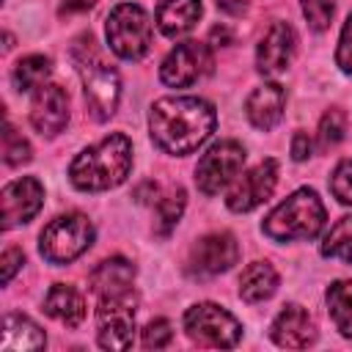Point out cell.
Segmentation results:
<instances>
[{
    "instance_id": "obj_22",
    "label": "cell",
    "mask_w": 352,
    "mask_h": 352,
    "mask_svg": "<svg viewBox=\"0 0 352 352\" xmlns=\"http://www.w3.org/2000/svg\"><path fill=\"white\" fill-rule=\"evenodd\" d=\"M278 289V272L267 261H253L239 275V297L245 302H261Z\"/></svg>"
},
{
    "instance_id": "obj_16",
    "label": "cell",
    "mask_w": 352,
    "mask_h": 352,
    "mask_svg": "<svg viewBox=\"0 0 352 352\" xmlns=\"http://www.w3.org/2000/svg\"><path fill=\"white\" fill-rule=\"evenodd\" d=\"M270 338L286 349H305L316 341V324L302 305H283L270 327Z\"/></svg>"
},
{
    "instance_id": "obj_14",
    "label": "cell",
    "mask_w": 352,
    "mask_h": 352,
    "mask_svg": "<svg viewBox=\"0 0 352 352\" xmlns=\"http://www.w3.org/2000/svg\"><path fill=\"white\" fill-rule=\"evenodd\" d=\"M69 121V96L60 85L55 82H44L41 88H36L33 102H30V124L38 135L55 138L58 132H63Z\"/></svg>"
},
{
    "instance_id": "obj_8",
    "label": "cell",
    "mask_w": 352,
    "mask_h": 352,
    "mask_svg": "<svg viewBox=\"0 0 352 352\" xmlns=\"http://www.w3.org/2000/svg\"><path fill=\"white\" fill-rule=\"evenodd\" d=\"M184 333L201 346L231 349L239 344L242 324L217 302H195L184 314Z\"/></svg>"
},
{
    "instance_id": "obj_1",
    "label": "cell",
    "mask_w": 352,
    "mask_h": 352,
    "mask_svg": "<svg viewBox=\"0 0 352 352\" xmlns=\"http://www.w3.org/2000/svg\"><path fill=\"white\" fill-rule=\"evenodd\" d=\"M217 113L198 96H162L151 104L148 129L157 148L173 157H187L209 140Z\"/></svg>"
},
{
    "instance_id": "obj_21",
    "label": "cell",
    "mask_w": 352,
    "mask_h": 352,
    "mask_svg": "<svg viewBox=\"0 0 352 352\" xmlns=\"http://www.w3.org/2000/svg\"><path fill=\"white\" fill-rule=\"evenodd\" d=\"M132 280H135V264L121 258V256H113V258H104L91 272V292L96 297L110 294V292H121V289H129Z\"/></svg>"
},
{
    "instance_id": "obj_25",
    "label": "cell",
    "mask_w": 352,
    "mask_h": 352,
    "mask_svg": "<svg viewBox=\"0 0 352 352\" xmlns=\"http://www.w3.org/2000/svg\"><path fill=\"white\" fill-rule=\"evenodd\" d=\"M50 72H52L50 58L28 55L14 66V85H16V91H36V88H41L47 82Z\"/></svg>"
},
{
    "instance_id": "obj_32",
    "label": "cell",
    "mask_w": 352,
    "mask_h": 352,
    "mask_svg": "<svg viewBox=\"0 0 352 352\" xmlns=\"http://www.w3.org/2000/svg\"><path fill=\"white\" fill-rule=\"evenodd\" d=\"M336 63L344 74H352V14L344 22L341 38H338V50H336Z\"/></svg>"
},
{
    "instance_id": "obj_15",
    "label": "cell",
    "mask_w": 352,
    "mask_h": 352,
    "mask_svg": "<svg viewBox=\"0 0 352 352\" xmlns=\"http://www.w3.org/2000/svg\"><path fill=\"white\" fill-rule=\"evenodd\" d=\"M294 47H297V38H294V30L292 25L286 22H272L264 33V38L258 41V50H256V69L261 74H280L286 72V66L292 63L294 58Z\"/></svg>"
},
{
    "instance_id": "obj_35",
    "label": "cell",
    "mask_w": 352,
    "mask_h": 352,
    "mask_svg": "<svg viewBox=\"0 0 352 352\" xmlns=\"http://www.w3.org/2000/svg\"><path fill=\"white\" fill-rule=\"evenodd\" d=\"M157 198H160V187L154 182H143L135 190V201H140V204H157Z\"/></svg>"
},
{
    "instance_id": "obj_29",
    "label": "cell",
    "mask_w": 352,
    "mask_h": 352,
    "mask_svg": "<svg viewBox=\"0 0 352 352\" xmlns=\"http://www.w3.org/2000/svg\"><path fill=\"white\" fill-rule=\"evenodd\" d=\"M302 14L314 30H327L336 14V0H300Z\"/></svg>"
},
{
    "instance_id": "obj_36",
    "label": "cell",
    "mask_w": 352,
    "mask_h": 352,
    "mask_svg": "<svg viewBox=\"0 0 352 352\" xmlns=\"http://www.w3.org/2000/svg\"><path fill=\"white\" fill-rule=\"evenodd\" d=\"M209 44H212V47H226V44H231V30H228L226 25H214V28L209 30Z\"/></svg>"
},
{
    "instance_id": "obj_18",
    "label": "cell",
    "mask_w": 352,
    "mask_h": 352,
    "mask_svg": "<svg viewBox=\"0 0 352 352\" xmlns=\"http://www.w3.org/2000/svg\"><path fill=\"white\" fill-rule=\"evenodd\" d=\"M198 16H201V0H162L157 6V28L168 38L190 33Z\"/></svg>"
},
{
    "instance_id": "obj_24",
    "label": "cell",
    "mask_w": 352,
    "mask_h": 352,
    "mask_svg": "<svg viewBox=\"0 0 352 352\" xmlns=\"http://www.w3.org/2000/svg\"><path fill=\"white\" fill-rule=\"evenodd\" d=\"M184 204H187L184 187H170L168 192H162L157 198V204H154V231L160 236H168L176 228V223L184 212Z\"/></svg>"
},
{
    "instance_id": "obj_12",
    "label": "cell",
    "mask_w": 352,
    "mask_h": 352,
    "mask_svg": "<svg viewBox=\"0 0 352 352\" xmlns=\"http://www.w3.org/2000/svg\"><path fill=\"white\" fill-rule=\"evenodd\" d=\"M275 182H278V162L272 157L261 160L258 165H253L248 173H242L236 179V184L228 190L226 206L231 212H250L272 195Z\"/></svg>"
},
{
    "instance_id": "obj_4",
    "label": "cell",
    "mask_w": 352,
    "mask_h": 352,
    "mask_svg": "<svg viewBox=\"0 0 352 352\" xmlns=\"http://www.w3.org/2000/svg\"><path fill=\"white\" fill-rule=\"evenodd\" d=\"M327 212L316 190L302 187L292 192L283 204H278L261 223V231L275 242H292V239H314L324 228Z\"/></svg>"
},
{
    "instance_id": "obj_34",
    "label": "cell",
    "mask_w": 352,
    "mask_h": 352,
    "mask_svg": "<svg viewBox=\"0 0 352 352\" xmlns=\"http://www.w3.org/2000/svg\"><path fill=\"white\" fill-rule=\"evenodd\" d=\"M311 138L305 135V132H294V138H292V157L297 160V162H302V160H308L311 157Z\"/></svg>"
},
{
    "instance_id": "obj_30",
    "label": "cell",
    "mask_w": 352,
    "mask_h": 352,
    "mask_svg": "<svg viewBox=\"0 0 352 352\" xmlns=\"http://www.w3.org/2000/svg\"><path fill=\"white\" fill-rule=\"evenodd\" d=\"M140 338H143V346L146 349H162V346H168L173 341V327H170L168 319H154V322H148L143 327V336Z\"/></svg>"
},
{
    "instance_id": "obj_19",
    "label": "cell",
    "mask_w": 352,
    "mask_h": 352,
    "mask_svg": "<svg viewBox=\"0 0 352 352\" xmlns=\"http://www.w3.org/2000/svg\"><path fill=\"white\" fill-rule=\"evenodd\" d=\"M44 311L52 319H58L60 324L77 327L85 319V300H82V294L74 286L55 283V286H50V292L44 297Z\"/></svg>"
},
{
    "instance_id": "obj_3",
    "label": "cell",
    "mask_w": 352,
    "mask_h": 352,
    "mask_svg": "<svg viewBox=\"0 0 352 352\" xmlns=\"http://www.w3.org/2000/svg\"><path fill=\"white\" fill-rule=\"evenodd\" d=\"M72 58L77 63L80 80H82V94H85V104L94 121H107L116 107H118V96H121V80L118 72L99 55L96 41L91 33H82L74 47H72Z\"/></svg>"
},
{
    "instance_id": "obj_28",
    "label": "cell",
    "mask_w": 352,
    "mask_h": 352,
    "mask_svg": "<svg viewBox=\"0 0 352 352\" xmlns=\"http://www.w3.org/2000/svg\"><path fill=\"white\" fill-rule=\"evenodd\" d=\"M30 143L8 124L6 132H3V162L6 165H22V162H30Z\"/></svg>"
},
{
    "instance_id": "obj_26",
    "label": "cell",
    "mask_w": 352,
    "mask_h": 352,
    "mask_svg": "<svg viewBox=\"0 0 352 352\" xmlns=\"http://www.w3.org/2000/svg\"><path fill=\"white\" fill-rule=\"evenodd\" d=\"M322 256L324 258H338V261H352V214L341 217L322 242Z\"/></svg>"
},
{
    "instance_id": "obj_31",
    "label": "cell",
    "mask_w": 352,
    "mask_h": 352,
    "mask_svg": "<svg viewBox=\"0 0 352 352\" xmlns=\"http://www.w3.org/2000/svg\"><path fill=\"white\" fill-rule=\"evenodd\" d=\"M330 190H333V195H336L341 204L352 206V160H344V162L333 170V176H330Z\"/></svg>"
},
{
    "instance_id": "obj_10",
    "label": "cell",
    "mask_w": 352,
    "mask_h": 352,
    "mask_svg": "<svg viewBox=\"0 0 352 352\" xmlns=\"http://www.w3.org/2000/svg\"><path fill=\"white\" fill-rule=\"evenodd\" d=\"M214 66V58H212V50L209 44H201V41H182L176 44L168 58L162 60L160 66V77L165 85L170 88H187L192 82H198L201 77H206Z\"/></svg>"
},
{
    "instance_id": "obj_11",
    "label": "cell",
    "mask_w": 352,
    "mask_h": 352,
    "mask_svg": "<svg viewBox=\"0 0 352 352\" xmlns=\"http://www.w3.org/2000/svg\"><path fill=\"white\" fill-rule=\"evenodd\" d=\"M239 258V245L228 231H214L201 236L190 256H187V272L198 275V278H209V275H220L226 270H231Z\"/></svg>"
},
{
    "instance_id": "obj_27",
    "label": "cell",
    "mask_w": 352,
    "mask_h": 352,
    "mask_svg": "<svg viewBox=\"0 0 352 352\" xmlns=\"http://www.w3.org/2000/svg\"><path fill=\"white\" fill-rule=\"evenodd\" d=\"M344 132H346V116H344L338 107L327 110V113L322 116V121H319V146H322V148L338 146V143L344 140Z\"/></svg>"
},
{
    "instance_id": "obj_6",
    "label": "cell",
    "mask_w": 352,
    "mask_h": 352,
    "mask_svg": "<svg viewBox=\"0 0 352 352\" xmlns=\"http://www.w3.org/2000/svg\"><path fill=\"white\" fill-rule=\"evenodd\" d=\"M110 50L124 60H140L151 50V22L138 3H118L104 25Z\"/></svg>"
},
{
    "instance_id": "obj_5",
    "label": "cell",
    "mask_w": 352,
    "mask_h": 352,
    "mask_svg": "<svg viewBox=\"0 0 352 352\" xmlns=\"http://www.w3.org/2000/svg\"><path fill=\"white\" fill-rule=\"evenodd\" d=\"M94 242V226L85 214L69 212L50 220L38 236V250L50 264H69Z\"/></svg>"
},
{
    "instance_id": "obj_20",
    "label": "cell",
    "mask_w": 352,
    "mask_h": 352,
    "mask_svg": "<svg viewBox=\"0 0 352 352\" xmlns=\"http://www.w3.org/2000/svg\"><path fill=\"white\" fill-rule=\"evenodd\" d=\"M44 344L47 338L36 322H30L22 314H6V327L0 341L3 352H33V349H44Z\"/></svg>"
},
{
    "instance_id": "obj_7",
    "label": "cell",
    "mask_w": 352,
    "mask_h": 352,
    "mask_svg": "<svg viewBox=\"0 0 352 352\" xmlns=\"http://www.w3.org/2000/svg\"><path fill=\"white\" fill-rule=\"evenodd\" d=\"M135 289H121L110 294H99L96 305V338L104 349H129L135 336Z\"/></svg>"
},
{
    "instance_id": "obj_13",
    "label": "cell",
    "mask_w": 352,
    "mask_h": 352,
    "mask_svg": "<svg viewBox=\"0 0 352 352\" xmlns=\"http://www.w3.org/2000/svg\"><path fill=\"white\" fill-rule=\"evenodd\" d=\"M0 204H3V228L8 231V228L28 223L38 214V209L44 206V187L33 176L14 179L3 187Z\"/></svg>"
},
{
    "instance_id": "obj_17",
    "label": "cell",
    "mask_w": 352,
    "mask_h": 352,
    "mask_svg": "<svg viewBox=\"0 0 352 352\" xmlns=\"http://www.w3.org/2000/svg\"><path fill=\"white\" fill-rule=\"evenodd\" d=\"M283 104H286V91L278 82H264L258 88L250 91V96L245 99V116L256 129L270 132L280 116H283Z\"/></svg>"
},
{
    "instance_id": "obj_23",
    "label": "cell",
    "mask_w": 352,
    "mask_h": 352,
    "mask_svg": "<svg viewBox=\"0 0 352 352\" xmlns=\"http://www.w3.org/2000/svg\"><path fill=\"white\" fill-rule=\"evenodd\" d=\"M327 311L336 330L344 338H352V280H336L327 286Z\"/></svg>"
},
{
    "instance_id": "obj_9",
    "label": "cell",
    "mask_w": 352,
    "mask_h": 352,
    "mask_svg": "<svg viewBox=\"0 0 352 352\" xmlns=\"http://www.w3.org/2000/svg\"><path fill=\"white\" fill-rule=\"evenodd\" d=\"M242 165H245V148L236 140H217L198 160L195 184L204 195H214L239 176Z\"/></svg>"
},
{
    "instance_id": "obj_33",
    "label": "cell",
    "mask_w": 352,
    "mask_h": 352,
    "mask_svg": "<svg viewBox=\"0 0 352 352\" xmlns=\"http://www.w3.org/2000/svg\"><path fill=\"white\" fill-rule=\"evenodd\" d=\"M25 261L22 250L19 248H8L3 256H0V283H8L14 278V272L19 270V264Z\"/></svg>"
},
{
    "instance_id": "obj_2",
    "label": "cell",
    "mask_w": 352,
    "mask_h": 352,
    "mask_svg": "<svg viewBox=\"0 0 352 352\" xmlns=\"http://www.w3.org/2000/svg\"><path fill=\"white\" fill-rule=\"evenodd\" d=\"M129 168H132V140L124 132H113L74 157L69 168V179L82 192H102L118 187L129 176Z\"/></svg>"
},
{
    "instance_id": "obj_37",
    "label": "cell",
    "mask_w": 352,
    "mask_h": 352,
    "mask_svg": "<svg viewBox=\"0 0 352 352\" xmlns=\"http://www.w3.org/2000/svg\"><path fill=\"white\" fill-rule=\"evenodd\" d=\"M217 8L231 14V16H239L248 11V0H217Z\"/></svg>"
}]
</instances>
